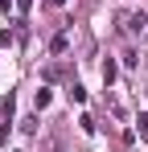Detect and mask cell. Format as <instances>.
<instances>
[{
  "label": "cell",
  "mask_w": 148,
  "mask_h": 152,
  "mask_svg": "<svg viewBox=\"0 0 148 152\" xmlns=\"http://www.w3.org/2000/svg\"><path fill=\"white\" fill-rule=\"evenodd\" d=\"M119 25H123V33H144L148 29V12L144 8H127V12H119Z\"/></svg>",
  "instance_id": "obj_1"
},
{
  "label": "cell",
  "mask_w": 148,
  "mask_h": 152,
  "mask_svg": "<svg viewBox=\"0 0 148 152\" xmlns=\"http://www.w3.org/2000/svg\"><path fill=\"white\" fill-rule=\"evenodd\" d=\"M33 103H37V111H45L49 103H53V95H49V86H41V91L33 95Z\"/></svg>",
  "instance_id": "obj_2"
},
{
  "label": "cell",
  "mask_w": 148,
  "mask_h": 152,
  "mask_svg": "<svg viewBox=\"0 0 148 152\" xmlns=\"http://www.w3.org/2000/svg\"><path fill=\"white\" fill-rule=\"evenodd\" d=\"M123 66L136 70V66H140V53H136V50H123Z\"/></svg>",
  "instance_id": "obj_3"
},
{
  "label": "cell",
  "mask_w": 148,
  "mask_h": 152,
  "mask_svg": "<svg viewBox=\"0 0 148 152\" xmlns=\"http://www.w3.org/2000/svg\"><path fill=\"white\" fill-rule=\"evenodd\" d=\"M103 82H107V86L115 82V62H103Z\"/></svg>",
  "instance_id": "obj_4"
},
{
  "label": "cell",
  "mask_w": 148,
  "mask_h": 152,
  "mask_svg": "<svg viewBox=\"0 0 148 152\" xmlns=\"http://www.w3.org/2000/svg\"><path fill=\"white\" fill-rule=\"evenodd\" d=\"M78 127H82L86 136H95V119H91V115H82V119H78Z\"/></svg>",
  "instance_id": "obj_5"
},
{
  "label": "cell",
  "mask_w": 148,
  "mask_h": 152,
  "mask_svg": "<svg viewBox=\"0 0 148 152\" xmlns=\"http://www.w3.org/2000/svg\"><path fill=\"white\" fill-rule=\"evenodd\" d=\"M70 99H74V103H86V91H82L78 82H74V86H70Z\"/></svg>",
  "instance_id": "obj_6"
},
{
  "label": "cell",
  "mask_w": 148,
  "mask_h": 152,
  "mask_svg": "<svg viewBox=\"0 0 148 152\" xmlns=\"http://www.w3.org/2000/svg\"><path fill=\"white\" fill-rule=\"evenodd\" d=\"M136 124H140V136H144V140H148V111H144V115H140V119H136Z\"/></svg>",
  "instance_id": "obj_7"
},
{
  "label": "cell",
  "mask_w": 148,
  "mask_h": 152,
  "mask_svg": "<svg viewBox=\"0 0 148 152\" xmlns=\"http://www.w3.org/2000/svg\"><path fill=\"white\" fill-rule=\"evenodd\" d=\"M17 8H21V12H29V8H33V0H17Z\"/></svg>",
  "instance_id": "obj_8"
},
{
  "label": "cell",
  "mask_w": 148,
  "mask_h": 152,
  "mask_svg": "<svg viewBox=\"0 0 148 152\" xmlns=\"http://www.w3.org/2000/svg\"><path fill=\"white\" fill-rule=\"evenodd\" d=\"M49 4H58V8H62V4H66V0H49Z\"/></svg>",
  "instance_id": "obj_9"
}]
</instances>
